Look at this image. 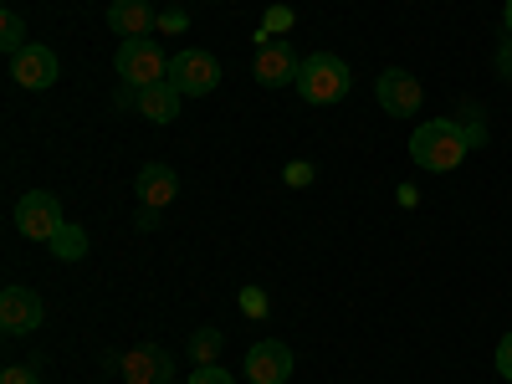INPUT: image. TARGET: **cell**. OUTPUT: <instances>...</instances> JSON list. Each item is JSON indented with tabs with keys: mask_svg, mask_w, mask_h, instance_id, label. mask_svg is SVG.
Returning a JSON list of instances; mask_svg holds the SVG:
<instances>
[{
	"mask_svg": "<svg viewBox=\"0 0 512 384\" xmlns=\"http://www.w3.org/2000/svg\"><path fill=\"white\" fill-rule=\"evenodd\" d=\"M169 88H175L180 98H205L221 88V62L210 52H175L169 57Z\"/></svg>",
	"mask_w": 512,
	"mask_h": 384,
	"instance_id": "cell-3",
	"label": "cell"
},
{
	"mask_svg": "<svg viewBox=\"0 0 512 384\" xmlns=\"http://www.w3.org/2000/svg\"><path fill=\"white\" fill-rule=\"evenodd\" d=\"M497 374H502V379L512 384V333H507L502 344H497Z\"/></svg>",
	"mask_w": 512,
	"mask_h": 384,
	"instance_id": "cell-24",
	"label": "cell"
},
{
	"mask_svg": "<svg viewBox=\"0 0 512 384\" xmlns=\"http://www.w3.org/2000/svg\"><path fill=\"white\" fill-rule=\"evenodd\" d=\"M0 47H6V57H16L21 47H31V41H26V21H21L16 11L0 16Z\"/></svg>",
	"mask_w": 512,
	"mask_h": 384,
	"instance_id": "cell-17",
	"label": "cell"
},
{
	"mask_svg": "<svg viewBox=\"0 0 512 384\" xmlns=\"http://www.w3.org/2000/svg\"><path fill=\"white\" fill-rule=\"evenodd\" d=\"M466 154H472V144H466L461 123H451V118H431L410 134V159L420 169H431V175H451Z\"/></svg>",
	"mask_w": 512,
	"mask_h": 384,
	"instance_id": "cell-1",
	"label": "cell"
},
{
	"mask_svg": "<svg viewBox=\"0 0 512 384\" xmlns=\"http://www.w3.org/2000/svg\"><path fill=\"white\" fill-rule=\"evenodd\" d=\"M159 31H164V36H180V31H185V11H164V16H159Z\"/></svg>",
	"mask_w": 512,
	"mask_h": 384,
	"instance_id": "cell-25",
	"label": "cell"
},
{
	"mask_svg": "<svg viewBox=\"0 0 512 384\" xmlns=\"http://www.w3.org/2000/svg\"><path fill=\"white\" fill-rule=\"evenodd\" d=\"M497 72H502V77L512 82V36H507L502 47H497Z\"/></svg>",
	"mask_w": 512,
	"mask_h": 384,
	"instance_id": "cell-26",
	"label": "cell"
},
{
	"mask_svg": "<svg viewBox=\"0 0 512 384\" xmlns=\"http://www.w3.org/2000/svg\"><path fill=\"white\" fill-rule=\"evenodd\" d=\"M108 26H113L123 41H139V36L159 31V21H154V6H149V0H113V6H108Z\"/></svg>",
	"mask_w": 512,
	"mask_h": 384,
	"instance_id": "cell-12",
	"label": "cell"
},
{
	"mask_svg": "<svg viewBox=\"0 0 512 384\" xmlns=\"http://www.w3.org/2000/svg\"><path fill=\"white\" fill-rule=\"evenodd\" d=\"M297 93H303V103L313 108H328V103H344L349 88H354V72L344 57H333V52H313L303 57V67H297V82H292Z\"/></svg>",
	"mask_w": 512,
	"mask_h": 384,
	"instance_id": "cell-2",
	"label": "cell"
},
{
	"mask_svg": "<svg viewBox=\"0 0 512 384\" xmlns=\"http://www.w3.org/2000/svg\"><path fill=\"white\" fill-rule=\"evenodd\" d=\"M180 93L169 88V82H154V88H139V113L149 118V123H175L180 118Z\"/></svg>",
	"mask_w": 512,
	"mask_h": 384,
	"instance_id": "cell-14",
	"label": "cell"
},
{
	"mask_svg": "<svg viewBox=\"0 0 512 384\" xmlns=\"http://www.w3.org/2000/svg\"><path fill=\"white\" fill-rule=\"evenodd\" d=\"M62 226H67V221H62L57 195L31 190V195H21V200H16V231H21V236H31V241H52Z\"/></svg>",
	"mask_w": 512,
	"mask_h": 384,
	"instance_id": "cell-5",
	"label": "cell"
},
{
	"mask_svg": "<svg viewBox=\"0 0 512 384\" xmlns=\"http://www.w3.org/2000/svg\"><path fill=\"white\" fill-rule=\"evenodd\" d=\"M466 113H472V118L461 123V134H466V144H472V149H482V144H487V123H482L477 108H466Z\"/></svg>",
	"mask_w": 512,
	"mask_h": 384,
	"instance_id": "cell-20",
	"label": "cell"
},
{
	"mask_svg": "<svg viewBox=\"0 0 512 384\" xmlns=\"http://www.w3.org/2000/svg\"><path fill=\"white\" fill-rule=\"evenodd\" d=\"M221 344H226L221 328H195V333H190V359H195V369H200V364H216V359H221Z\"/></svg>",
	"mask_w": 512,
	"mask_h": 384,
	"instance_id": "cell-16",
	"label": "cell"
},
{
	"mask_svg": "<svg viewBox=\"0 0 512 384\" xmlns=\"http://www.w3.org/2000/svg\"><path fill=\"white\" fill-rule=\"evenodd\" d=\"M134 195H139L144 205L164 210L169 200L180 195V175H175L169 164H144V169H139V180H134Z\"/></svg>",
	"mask_w": 512,
	"mask_h": 384,
	"instance_id": "cell-13",
	"label": "cell"
},
{
	"mask_svg": "<svg viewBox=\"0 0 512 384\" xmlns=\"http://www.w3.org/2000/svg\"><path fill=\"white\" fill-rule=\"evenodd\" d=\"M169 6H175V0H169Z\"/></svg>",
	"mask_w": 512,
	"mask_h": 384,
	"instance_id": "cell-29",
	"label": "cell"
},
{
	"mask_svg": "<svg viewBox=\"0 0 512 384\" xmlns=\"http://www.w3.org/2000/svg\"><path fill=\"white\" fill-rule=\"evenodd\" d=\"M118 108H139V88H128V82H123V88H118V98H113Z\"/></svg>",
	"mask_w": 512,
	"mask_h": 384,
	"instance_id": "cell-27",
	"label": "cell"
},
{
	"mask_svg": "<svg viewBox=\"0 0 512 384\" xmlns=\"http://www.w3.org/2000/svg\"><path fill=\"white\" fill-rule=\"evenodd\" d=\"M0 328L11 338H26L41 328V297L31 287H6L0 292Z\"/></svg>",
	"mask_w": 512,
	"mask_h": 384,
	"instance_id": "cell-8",
	"label": "cell"
},
{
	"mask_svg": "<svg viewBox=\"0 0 512 384\" xmlns=\"http://www.w3.org/2000/svg\"><path fill=\"white\" fill-rule=\"evenodd\" d=\"M164 77H169V57L154 47V36H139V41H123L118 47V82H128V88H154Z\"/></svg>",
	"mask_w": 512,
	"mask_h": 384,
	"instance_id": "cell-4",
	"label": "cell"
},
{
	"mask_svg": "<svg viewBox=\"0 0 512 384\" xmlns=\"http://www.w3.org/2000/svg\"><path fill=\"white\" fill-rule=\"evenodd\" d=\"M502 31L512 36V0H507V6H502Z\"/></svg>",
	"mask_w": 512,
	"mask_h": 384,
	"instance_id": "cell-28",
	"label": "cell"
},
{
	"mask_svg": "<svg viewBox=\"0 0 512 384\" xmlns=\"http://www.w3.org/2000/svg\"><path fill=\"white\" fill-rule=\"evenodd\" d=\"M297 52L287 47V41H262V52H256V82L262 88H287V82H297Z\"/></svg>",
	"mask_w": 512,
	"mask_h": 384,
	"instance_id": "cell-10",
	"label": "cell"
},
{
	"mask_svg": "<svg viewBox=\"0 0 512 384\" xmlns=\"http://www.w3.org/2000/svg\"><path fill=\"white\" fill-rule=\"evenodd\" d=\"M118 374H123V384H169L175 379V359L164 349H134L118 359Z\"/></svg>",
	"mask_w": 512,
	"mask_h": 384,
	"instance_id": "cell-11",
	"label": "cell"
},
{
	"mask_svg": "<svg viewBox=\"0 0 512 384\" xmlns=\"http://www.w3.org/2000/svg\"><path fill=\"white\" fill-rule=\"evenodd\" d=\"M57 72H62L57 52L52 47H36V41L11 57V77H16V88H26V93H47L52 82H57Z\"/></svg>",
	"mask_w": 512,
	"mask_h": 384,
	"instance_id": "cell-7",
	"label": "cell"
},
{
	"mask_svg": "<svg viewBox=\"0 0 512 384\" xmlns=\"http://www.w3.org/2000/svg\"><path fill=\"white\" fill-rule=\"evenodd\" d=\"M47 246H52L57 262H82V256H88V231H82V226H62Z\"/></svg>",
	"mask_w": 512,
	"mask_h": 384,
	"instance_id": "cell-15",
	"label": "cell"
},
{
	"mask_svg": "<svg viewBox=\"0 0 512 384\" xmlns=\"http://www.w3.org/2000/svg\"><path fill=\"white\" fill-rule=\"evenodd\" d=\"M287 26H292V11H287V6H272V11L262 16V41H282L277 31H287Z\"/></svg>",
	"mask_w": 512,
	"mask_h": 384,
	"instance_id": "cell-19",
	"label": "cell"
},
{
	"mask_svg": "<svg viewBox=\"0 0 512 384\" xmlns=\"http://www.w3.org/2000/svg\"><path fill=\"white\" fill-rule=\"evenodd\" d=\"M313 180H318V169H313V164H303V159L287 164V185H292V190H303V185H313Z\"/></svg>",
	"mask_w": 512,
	"mask_h": 384,
	"instance_id": "cell-22",
	"label": "cell"
},
{
	"mask_svg": "<svg viewBox=\"0 0 512 384\" xmlns=\"http://www.w3.org/2000/svg\"><path fill=\"white\" fill-rule=\"evenodd\" d=\"M374 98L384 113H395V118H415L420 103H425V88H420V77L405 72V67H390V72H379L374 82Z\"/></svg>",
	"mask_w": 512,
	"mask_h": 384,
	"instance_id": "cell-6",
	"label": "cell"
},
{
	"mask_svg": "<svg viewBox=\"0 0 512 384\" xmlns=\"http://www.w3.org/2000/svg\"><path fill=\"white\" fill-rule=\"evenodd\" d=\"M0 384H41V379H36V369H26V364H11L6 374H0Z\"/></svg>",
	"mask_w": 512,
	"mask_h": 384,
	"instance_id": "cell-23",
	"label": "cell"
},
{
	"mask_svg": "<svg viewBox=\"0 0 512 384\" xmlns=\"http://www.w3.org/2000/svg\"><path fill=\"white\" fill-rule=\"evenodd\" d=\"M190 384H236V379H231L221 364H200V369L190 374Z\"/></svg>",
	"mask_w": 512,
	"mask_h": 384,
	"instance_id": "cell-21",
	"label": "cell"
},
{
	"mask_svg": "<svg viewBox=\"0 0 512 384\" xmlns=\"http://www.w3.org/2000/svg\"><path fill=\"white\" fill-rule=\"evenodd\" d=\"M246 379L251 384H287L292 379V349L267 338V344H251L246 354Z\"/></svg>",
	"mask_w": 512,
	"mask_h": 384,
	"instance_id": "cell-9",
	"label": "cell"
},
{
	"mask_svg": "<svg viewBox=\"0 0 512 384\" xmlns=\"http://www.w3.org/2000/svg\"><path fill=\"white\" fill-rule=\"evenodd\" d=\"M236 303H241V313H246V318H267V308H272L262 287H241V292H236Z\"/></svg>",
	"mask_w": 512,
	"mask_h": 384,
	"instance_id": "cell-18",
	"label": "cell"
}]
</instances>
